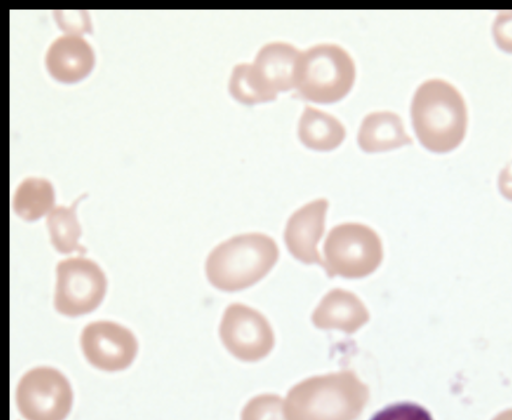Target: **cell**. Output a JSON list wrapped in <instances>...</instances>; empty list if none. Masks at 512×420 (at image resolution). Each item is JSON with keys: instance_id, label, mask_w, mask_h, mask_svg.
<instances>
[{"instance_id": "obj_15", "label": "cell", "mask_w": 512, "mask_h": 420, "mask_svg": "<svg viewBox=\"0 0 512 420\" xmlns=\"http://www.w3.org/2000/svg\"><path fill=\"white\" fill-rule=\"evenodd\" d=\"M54 204L52 184L38 177H28L17 187L12 205L18 216L34 221L45 215Z\"/></svg>"}, {"instance_id": "obj_17", "label": "cell", "mask_w": 512, "mask_h": 420, "mask_svg": "<svg viewBox=\"0 0 512 420\" xmlns=\"http://www.w3.org/2000/svg\"><path fill=\"white\" fill-rule=\"evenodd\" d=\"M369 420H433L430 412L412 402L390 404L377 411Z\"/></svg>"}, {"instance_id": "obj_5", "label": "cell", "mask_w": 512, "mask_h": 420, "mask_svg": "<svg viewBox=\"0 0 512 420\" xmlns=\"http://www.w3.org/2000/svg\"><path fill=\"white\" fill-rule=\"evenodd\" d=\"M323 268L333 278H363L372 274L383 260L379 235L371 227L347 222L333 227L323 245Z\"/></svg>"}, {"instance_id": "obj_6", "label": "cell", "mask_w": 512, "mask_h": 420, "mask_svg": "<svg viewBox=\"0 0 512 420\" xmlns=\"http://www.w3.org/2000/svg\"><path fill=\"white\" fill-rule=\"evenodd\" d=\"M72 401L68 379L52 367L31 369L17 385V408L26 420H64Z\"/></svg>"}, {"instance_id": "obj_2", "label": "cell", "mask_w": 512, "mask_h": 420, "mask_svg": "<svg viewBox=\"0 0 512 420\" xmlns=\"http://www.w3.org/2000/svg\"><path fill=\"white\" fill-rule=\"evenodd\" d=\"M278 258L279 248L273 238L258 232L245 233L217 245L207 257L205 271L214 287L235 292L260 281Z\"/></svg>"}, {"instance_id": "obj_18", "label": "cell", "mask_w": 512, "mask_h": 420, "mask_svg": "<svg viewBox=\"0 0 512 420\" xmlns=\"http://www.w3.org/2000/svg\"><path fill=\"white\" fill-rule=\"evenodd\" d=\"M493 35L502 50L512 53V12H501L497 16L493 24Z\"/></svg>"}, {"instance_id": "obj_3", "label": "cell", "mask_w": 512, "mask_h": 420, "mask_svg": "<svg viewBox=\"0 0 512 420\" xmlns=\"http://www.w3.org/2000/svg\"><path fill=\"white\" fill-rule=\"evenodd\" d=\"M300 55L301 51L286 42L265 44L252 64L234 66L230 94L246 105L274 100L279 92L295 88Z\"/></svg>"}, {"instance_id": "obj_10", "label": "cell", "mask_w": 512, "mask_h": 420, "mask_svg": "<svg viewBox=\"0 0 512 420\" xmlns=\"http://www.w3.org/2000/svg\"><path fill=\"white\" fill-rule=\"evenodd\" d=\"M329 202L325 198L313 200L289 217L284 241L290 254L304 264H318L323 260L317 245L325 231V217Z\"/></svg>"}, {"instance_id": "obj_11", "label": "cell", "mask_w": 512, "mask_h": 420, "mask_svg": "<svg viewBox=\"0 0 512 420\" xmlns=\"http://www.w3.org/2000/svg\"><path fill=\"white\" fill-rule=\"evenodd\" d=\"M95 62L90 44L78 34L56 38L45 55V64L53 78L64 83L77 82L86 77Z\"/></svg>"}, {"instance_id": "obj_14", "label": "cell", "mask_w": 512, "mask_h": 420, "mask_svg": "<svg viewBox=\"0 0 512 420\" xmlns=\"http://www.w3.org/2000/svg\"><path fill=\"white\" fill-rule=\"evenodd\" d=\"M344 125L333 115L306 105L298 123V136L308 148L328 151L344 139Z\"/></svg>"}, {"instance_id": "obj_8", "label": "cell", "mask_w": 512, "mask_h": 420, "mask_svg": "<svg viewBox=\"0 0 512 420\" xmlns=\"http://www.w3.org/2000/svg\"><path fill=\"white\" fill-rule=\"evenodd\" d=\"M80 342L87 361L108 372L129 367L138 349L133 333L111 321H96L86 325Z\"/></svg>"}, {"instance_id": "obj_13", "label": "cell", "mask_w": 512, "mask_h": 420, "mask_svg": "<svg viewBox=\"0 0 512 420\" xmlns=\"http://www.w3.org/2000/svg\"><path fill=\"white\" fill-rule=\"evenodd\" d=\"M368 313L361 300L351 291L341 288L330 290L313 314L319 327H340L352 331L367 321Z\"/></svg>"}, {"instance_id": "obj_1", "label": "cell", "mask_w": 512, "mask_h": 420, "mask_svg": "<svg viewBox=\"0 0 512 420\" xmlns=\"http://www.w3.org/2000/svg\"><path fill=\"white\" fill-rule=\"evenodd\" d=\"M411 118L421 144L434 152H447L464 138L467 110L460 92L441 79L423 82L411 103Z\"/></svg>"}, {"instance_id": "obj_19", "label": "cell", "mask_w": 512, "mask_h": 420, "mask_svg": "<svg viewBox=\"0 0 512 420\" xmlns=\"http://www.w3.org/2000/svg\"><path fill=\"white\" fill-rule=\"evenodd\" d=\"M499 185L502 193L512 199V164L508 165L501 173Z\"/></svg>"}, {"instance_id": "obj_9", "label": "cell", "mask_w": 512, "mask_h": 420, "mask_svg": "<svg viewBox=\"0 0 512 420\" xmlns=\"http://www.w3.org/2000/svg\"><path fill=\"white\" fill-rule=\"evenodd\" d=\"M220 335L225 346L243 359L257 358L272 345L271 330L263 316L239 303L227 307Z\"/></svg>"}, {"instance_id": "obj_16", "label": "cell", "mask_w": 512, "mask_h": 420, "mask_svg": "<svg viewBox=\"0 0 512 420\" xmlns=\"http://www.w3.org/2000/svg\"><path fill=\"white\" fill-rule=\"evenodd\" d=\"M86 194L78 197L69 207L56 206L48 214L46 225L48 227L53 247L62 254H69L74 251L85 253L79 243L81 227L76 218V207L80 199Z\"/></svg>"}, {"instance_id": "obj_12", "label": "cell", "mask_w": 512, "mask_h": 420, "mask_svg": "<svg viewBox=\"0 0 512 420\" xmlns=\"http://www.w3.org/2000/svg\"><path fill=\"white\" fill-rule=\"evenodd\" d=\"M357 141L365 152H379L410 144L400 116L391 111L367 114L360 125Z\"/></svg>"}, {"instance_id": "obj_4", "label": "cell", "mask_w": 512, "mask_h": 420, "mask_svg": "<svg viewBox=\"0 0 512 420\" xmlns=\"http://www.w3.org/2000/svg\"><path fill=\"white\" fill-rule=\"evenodd\" d=\"M355 74L354 60L345 49L336 44H317L301 51L295 88L306 100L335 102L350 91Z\"/></svg>"}, {"instance_id": "obj_7", "label": "cell", "mask_w": 512, "mask_h": 420, "mask_svg": "<svg viewBox=\"0 0 512 420\" xmlns=\"http://www.w3.org/2000/svg\"><path fill=\"white\" fill-rule=\"evenodd\" d=\"M54 295L55 309L69 317L94 311L102 302L107 280L92 260L73 257L58 263Z\"/></svg>"}]
</instances>
